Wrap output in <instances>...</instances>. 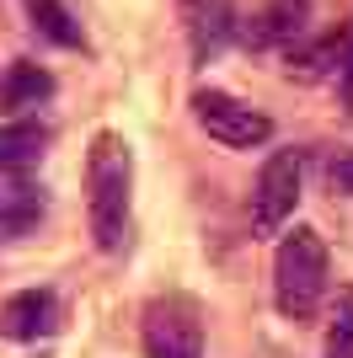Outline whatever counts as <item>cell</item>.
I'll return each instance as SVG.
<instances>
[{
    "label": "cell",
    "mask_w": 353,
    "mask_h": 358,
    "mask_svg": "<svg viewBox=\"0 0 353 358\" xmlns=\"http://www.w3.org/2000/svg\"><path fill=\"white\" fill-rule=\"evenodd\" d=\"M326 241L310 224H294L273 252V305L284 321H310L326 299Z\"/></svg>",
    "instance_id": "cell-2"
},
{
    "label": "cell",
    "mask_w": 353,
    "mask_h": 358,
    "mask_svg": "<svg viewBox=\"0 0 353 358\" xmlns=\"http://www.w3.org/2000/svg\"><path fill=\"white\" fill-rule=\"evenodd\" d=\"M22 11H27L38 38H48V43H59V48H86V32H81V22L70 16L64 0H22Z\"/></svg>",
    "instance_id": "cell-11"
},
{
    "label": "cell",
    "mask_w": 353,
    "mask_h": 358,
    "mask_svg": "<svg viewBox=\"0 0 353 358\" xmlns=\"http://www.w3.org/2000/svg\"><path fill=\"white\" fill-rule=\"evenodd\" d=\"M48 214V193L32 182H6L0 187V241H22L32 236Z\"/></svg>",
    "instance_id": "cell-10"
},
{
    "label": "cell",
    "mask_w": 353,
    "mask_h": 358,
    "mask_svg": "<svg viewBox=\"0 0 353 358\" xmlns=\"http://www.w3.org/2000/svg\"><path fill=\"white\" fill-rule=\"evenodd\" d=\"M326 182H332V193L353 198V150H348V155H338V161H332V171H326Z\"/></svg>",
    "instance_id": "cell-15"
},
{
    "label": "cell",
    "mask_w": 353,
    "mask_h": 358,
    "mask_svg": "<svg viewBox=\"0 0 353 358\" xmlns=\"http://www.w3.org/2000/svg\"><path fill=\"white\" fill-rule=\"evenodd\" d=\"M139 343H145V358H204V321H198V305L182 299V294L150 299L145 321H139Z\"/></svg>",
    "instance_id": "cell-5"
},
{
    "label": "cell",
    "mask_w": 353,
    "mask_h": 358,
    "mask_svg": "<svg viewBox=\"0 0 353 358\" xmlns=\"http://www.w3.org/2000/svg\"><path fill=\"white\" fill-rule=\"evenodd\" d=\"M193 123L209 139H220L225 150H257V145L273 139V118L257 113V107H247V102H235L230 91H220V86L193 91Z\"/></svg>",
    "instance_id": "cell-3"
},
{
    "label": "cell",
    "mask_w": 353,
    "mask_h": 358,
    "mask_svg": "<svg viewBox=\"0 0 353 358\" xmlns=\"http://www.w3.org/2000/svg\"><path fill=\"white\" fill-rule=\"evenodd\" d=\"M86 224L97 252L118 257L129 246V224H134V155L129 139L102 129L86 150Z\"/></svg>",
    "instance_id": "cell-1"
},
{
    "label": "cell",
    "mask_w": 353,
    "mask_h": 358,
    "mask_svg": "<svg viewBox=\"0 0 353 358\" xmlns=\"http://www.w3.org/2000/svg\"><path fill=\"white\" fill-rule=\"evenodd\" d=\"M326 358H353V289H342L326 327Z\"/></svg>",
    "instance_id": "cell-13"
},
{
    "label": "cell",
    "mask_w": 353,
    "mask_h": 358,
    "mask_svg": "<svg viewBox=\"0 0 353 358\" xmlns=\"http://www.w3.org/2000/svg\"><path fill=\"white\" fill-rule=\"evenodd\" d=\"M54 96V75L32 59H11L0 70V118H27L32 107Z\"/></svg>",
    "instance_id": "cell-7"
},
{
    "label": "cell",
    "mask_w": 353,
    "mask_h": 358,
    "mask_svg": "<svg viewBox=\"0 0 353 358\" xmlns=\"http://www.w3.org/2000/svg\"><path fill=\"white\" fill-rule=\"evenodd\" d=\"M59 331V299L48 289H22L0 305V337L11 343H43Z\"/></svg>",
    "instance_id": "cell-6"
},
{
    "label": "cell",
    "mask_w": 353,
    "mask_h": 358,
    "mask_svg": "<svg viewBox=\"0 0 353 358\" xmlns=\"http://www.w3.org/2000/svg\"><path fill=\"white\" fill-rule=\"evenodd\" d=\"M54 129L38 118H0V171H27L48 155Z\"/></svg>",
    "instance_id": "cell-9"
},
{
    "label": "cell",
    "mask_w": 353,
    "mask_h": 358,
    "mask_svg": "<svg viewBox=\"0 0 353 358\" xmlns=\"http://www.w3.org/2000/svg\"><path fill=\"white\" fill-rule=\"evenodd\" d=\"M338 96L353 113V27H348V48H342V59H338Z\"/></svg>",
    "instance_id": "cell-14"
},
{
    "label": "cell",
    "mask_w": 353,
    "mask_h": 358,
    "mask_svg": "<svg viewBox=\"0 0 353 358\" xmlns=\"http://www.w3.org/2000/svg\"><path fill=\"white\" fill-rule=\"evenodd\" d=\"M230 32H235L230 6H225V0H198V11H193V54H198V59H214Z\"/></svg>",
    "instance_id": "cell-12"
},
{
    "label": "cell",
    "mask_w": 353,
    "mask_h": 358,
    "mask_svg": "<svg viewBox=\"0 0 353 358\" xmlns=\"http://www.w3.org/2000/svg\"><path fill=\"white\" fill-rule=\"evenodd\" d=\"M305 16H310V0H268L263 11L247 22V43L257 48H294L305 38Z\"/></svg>",
    "instance_id": "cell-8"
},
{
    "label": "cell",
    "mask_w": 353,
    "mask_h": 358,
    "mask_svg": "<svg viewBox=\"0 0 353 358\" xmlns=\"http://www.w3.org/2000/svg\"><path fill=\"white\" fill-rule=\"evenodd\" d=\"M300 177H305V155L300 150H273L257 171L251 187V230L257 236H279L300 203Z\"/></svg>",
    "instance_id": "cell-4"
}]
</instances>
